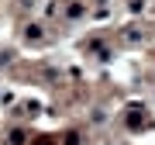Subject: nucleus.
<instances>
[{"mask_svg":"<svg viewBox=\"0 0 155 145\" xmlns=\"http://www.w3.org/2000/svg\"><path fill=\"white\" fill-rule=\"evenodd\" d=\"M127 121H131V128H145V117H141V111H131V114H127Z\"/></svg>","mask_w":155,"mask_h":145,"instance_id":"obj_1","label":"nucleus"},{"mask_svg":"<svg viewBox=\"0 0 155 145\" xmlns=\"http://www.w3.org/2000/svg\"><path fill=\"white\" fill-rule=\"evenodd\" d=\"M83 14V4H69V17H79Z\"/></svg>","mask_w":155,"mask_h":145,"instance_id":"obj_2","label":"nucleus"}]
</instances>
